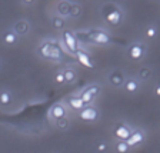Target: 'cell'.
<instances>
[{
  "label": "cell",
  "mask_w": 160,
  "mask_h": 153,
  "mask_svg": "<svg viewBox=\"0 0 160 153\" xmlns=\"http://www.w3.org/2000/svg\"><path fill=\"white\" fill-rule=\"evenodd\" d=\"M39 53L46 59H52V60H60L62 59V49L57 44L52 43V42H44L42 43V46L39 47Z\"/></svg>",
  "instance_id": "1"
},
{
  "label": "cell",
  "mask_w": 160,
  "mask_h": 153,
  "mask_svg": "<svg viewBox=\"0 0 160 153\" xmlns=\"http://www.w3.org/2000/svg\"><path fill=\"white\" fill-rule=\"evenodd\" d=\"M103 14H104V17H106L107 22H109L110 24H113V26H117V24H120V22L123 20V14H122V10H120L117 6L112 4V3L104 4V7H103Z\"/></svg>",
  "instance_id": "2"
},
{
  "label": "cell",
  "mask_w": 160,
  "mask_h": 153,
  "mask_svg": "<svg viewBox=\"0 0 160 153\" xmlns=\"http://www.w3.org/2000/svg\"><path fill=\"white\" fill-rule=\"evenodd\" d=\"M87 39L96 44H109L112 42L110 34H107L103 30H92L89 33V36H87Z\"/></svg>",
  "instance_id": "3"
},
{
  "label": "cell",
  "mask_w": 160,
  "mask_h": 153,
  "mask_svg": "<svg viewBox=\"0 0 160 153\" xmlns=\"http://www.w3.org/2000/svg\"><path fill=\"white\" fill-rule=\"evenodd\" d=\"M100 92V87L97 86V84H92V86L86 87V89L80 93V99H82V102L84 103V106H90V103L93 102V99L97 96V93Z\"/></svg>",
  "instance_id": "4"
},
{
  "label": "cell",
  "mask_w": 160,
  "mask_h": 153,
  "mask_svg": "<svg viewBox=\"0 0 160 153\" xmlns=\"http://www.w3.org/2000/svg\"><path fill=\"white\" fill-rule=\"evenodd\" d=\"M63 40H64V44H66L67 49H69V52L76 53L77 50H80V46H79V43H77L76 36H74L72 32L64 30V32H63Z\"/></svg>",
  "instance_id": "5"
},
{
  "label": "cell",
  "mask_w": 160,
  "mask_h": 153,
  "mask_svg": "<svg viewBox=\"0 0 160 153\" xmlns=\"http://www.w3.org/2000/svg\"><path fill=\"white\" fill-rule=\"evenodd\" d=\"M80 119L86 120V122H94L99 117V110L93 106H86L80 110Z\"/></svg>",
  "instance_id": "6"
},
{
  "label": "cell",
  "mask_w": 160,
  "mask_h": 153,
  "mask_svg": "<svg viewBox=\"0 0 160 153\" xmlns=\"http://www.w3.org/2000/svg\"><path fill=\"white\" fill-rule=\"evenodd\" d=\"M144 52H146V46L143 43H133L129 47V56L133 60H140L144 56Z\"/></svg>",
  "instance_id": "7"
},
{
  "label": "cell",
  "mask_w": 160,
  "mask_h": 153,
  "mask_svg": "<svg viewBox=\"0 0 160 153\" xmlns=\"http://www.w3.org/2000/svg\"><path fill=\"white\" fill-rule=\"evenodd\" d=\"M144 140V135L140 132V130H134L133 133H130V136L127 137L124 142H126V145L129 147H132V146H136V145H139V143H142Z\"/></svg>",
  "instance_id": "8"
},
{
  "label": "cell",
  "mask_w": 160,
  "mask_h": 153,
  "mask_svg": "<svg viewBox=\"0 0 160 153\" xmlns=\"http://www.w3.org/2000/svg\"><path fill=\"white\" fill-rule=\"evenodd\" d=\"M50 115H52V117L53 119H62V117H66V109H64V106L62 103H56L52 106V109H50Z\"/></svg>",
  "instance_id": "9"
},
{
  "label": "cell",
  "mask_w": 160,
  "mask_h": 153,
  "mask_svg": "<svg viewBox=\"0 0 160 153\" xmlns=\"http://www.w3.org/2000/svg\"><path fill=\"white\" fill-rule=\"evenodd\" d=\"M109 83L112 84V86H122V84H124V76L120 72H112V73L109 74Z\"/></svg>",
  "instance_id": "10"
},
{
  "label": "cell",
  "mask_w": 160,
  "mask_h": 153,
  "mask_svg": "<svg viewBox=\"0 0 160 153\" xmlns=\"http://www.w3.org/2000/svg\"><path fill=\"white\" fill-rule=\"evenodd\" d=\"M14 33L17 34V36H23V34H26L27 32H29V22L27 20H17L16 23H14Z\"/></svg>",
  "instance_id": "11"
},
{
  "label": "cell",
  "mask_w": 160,
  "mask_h": 153,
  "mask_svg": "<svg viewBox=\"0 0 160 153\" xmlns=\"http://www.w3.org/2000/svg\"><path fill=\"white\" fill-rule=\"evenodd\" d=\"M74 54H76V57H77V60H79L80 64H83V66H86V67H93V62L90 60L89 54H87L86 52H83V50H77Z\"/></svg>",
  "instance_id": "12"
},
{
  "label": "cell",
  "mask_w": 160,
  "mask_h": 153,
  "mask_svg": "<svg viewBox=\"0 0 160 153\" xmlns=\"http://www.w3.org/2000/svg\"><path fill=\"white\" fill-rule=\"evenodd\" d=\"M114 135L119 137L120 140H126L130 136V130L129 127H126L124 125H117L116 129H114Z\"/></svg>",
  "instance_id": "13"
},
{
  "label": "cell",
  "mask_w": 160,
  "mask_h": 153,
  "mask_svg": "<svg viewBox=\"0 0 160 153\" xmlns=\"http://www.w3.org/2000/svg\"><path fill=\"white\" fill-rule=\"evenodd\" d=\"M67 103H69V106L74 110H82L83 107H86L79 96H70L69 99H67Z\"/></svg>",
  "instance_id": "14"
},
{
  "label": "cell",
  "mask_w": 160,
  "mask_h": 153,
  "mask_svg": "<svg viewBox=\"0 0 160 153\" xmlns=\"http://www.w3.org/2000/svg\"><path fill=\"white\" fill-rule=\"evenodd\" d=\"M69 10H70V3L69 2H59L57 3V13H59V17H63V16H69Z\"/></svg>",
  "instance_id": "15"
},
{
  "label": "cell",
  "mask_w": 160,
  "mask_h": 153,
  "mask_svg": "<svg viewBox=\"0 0 160 153\" xmlns=\"http://www.w3.org/2000/svg\"><path fill=\"white\" fill-rule=\"evenodd\" d=\"M63 76H64V83H74L77 79V73L74 69L63 70Z\"/></svg>",
  "instance_id": "16"
},
{
  "label": "cell",
  "mask_w": 160,
  "mask_h": 153,
  "mask_svg": "<svg viewBox=\"0 0 160 153\" xmlns=\"http://www.w3.org/2000/svg\"><path fill=\"white\" fill-rule=\"evenodd\" d=\"M3 42L6 44H9V46H12V44H14L17 42V34L14 33L13 30H7L3 34Z\"/></svg>",
  "instance_id": "17"
},
{
  "label": "cell",
  "mask_w": 160,
  "mask_h": 153,
  "mask_svg": "<svg viewBox=\"0 0 160 153\" xmlns=\"http://www.w3.org/2000/svg\"><path fill=\"white\" fill-rule=\"evenodd\" d=\"M124 87H126L127 92H130V93H134V92H137V89H139V83H137L136 79H129V80H126Z\"/></svg>",
  "instance_id": "18"
},
{
  "label": "cell",
  "mask_w": 160,
  "mask_h": 153,
  "mask_svg": "<svg viewBox=\"0 0 160 153\" xmlns=\"http://www.w3.org/2000/svg\"><path fill=\"white\" fill-rule=\"evenodd\" d=\"M52 24H53V27L56 30H63L64 27H66V22H64L63 17H59V16H54L53 19H52Z\"/></svg>",
  "instance_id": "19"
},
{
  "label": "cell",
  "mask_w": 160,
  "mask_h": 153,
  "mask_svg": "<svg viewBox=\"0 0 160 153\" xmlns=\"http://www.w3.org/2000/svg\"><path fill=\"white\" fill-rule=\"evenodd\" d=\"M152 74H153V72H152V69H149V67H142V69L139 70V79L140 80H149L150 77H152Z\"/></svg>",
  "instance_id": "20"
},
{
  "label": "cell",
  "mask_w": 160,
  "mask_h": 153,
  "mask_svg": "<svg viewBox=\"0 0 160 153\" xmlns=\"http://www.w3.org/2000/svg\"><path fill=\"white\" fill-rule=\"evenodd\" d=\"M82 14V7L77 3H70V10H69V16L79 17Z\"/></svg>",
  "instance_id": "21"
},
{
  "label": "cell",
  "mask_w": 160,
  "mask_h": 153,
  "mask_svg": "<svg viewBox=\"0 0 160 153\" xmlns=\"http://www.w3.org/2000/svg\"><path fill=\"white\" fill-rule=\"evenodd\" d=\"M12 102V93L9 90H3L0 92V103L2 105H9Z\"/></svg>",
  "instance_id": "22"
},
{
  "label": "cell",
  "mask_w": 160,
  "mask_h": 153,
  "mask_svg": "<svg viewBox=\"0 0 160 153\" xmlns=\"http://www.w3.org/2000/svg\"><path fill=\"white\" fill-rule=\"evenodd\" d=\"M56 126H57V129H60V130H67L70 126V122L67 117H62V119L56 120Z\"/></svg>",
  "instance_id": "23"
},
{
  "label": "cell",
  "mask_w": 160,
  "mask_h": 153,
  "mask_svg": "<svg viewBox=\"0 0 160 153\" xmlns=\"http://www.w3.org/2000/svg\"><path fill=\"white\" fill-rule=\"evenodd\" d=\"M129 149H130V147L126 145V142H124V140H119V142L116 143V150L119 153H127V152H129Z\"/></svg>",
  "instance_id": "24"
},
{
  "label": "cell",
  "mask_w": 160,
  "mask_h": 153,
  "mask_svg": "<svg viewBox=\"0 0 160 153\" xmlns=\"http://www.w3.org/2000/svg\"><path fill=\"white\" fill-rule=\"evenodd\" d=\"M54 80H56L59 84H63L64 83V76H63V72H57L56 76H54Z\"/></svg>",
  "instance_id": "25"
},
{
  "label": "cell",
  "mask_w": 160,
  "mask_h": 153,
  "mask_svg": "<svg viewBox=\"0 0 160 153\" xmlns=\"http://www.w3.org/2000/svg\"><path fill=\"white\" fill-rule=\"evenodd\" d=\"M146 34L149 37H154L156 36V29H154L153 26H150V27H147V30H146Z\"/></svg>",
  "instance_id": "26"
},
{
  "label": "cell",
  "mask_w": 160,
  "mask_h": 153,
  "mask_svg": "<svg viewBox=\"0 0 160 153\" xmlns=\"http://www.w3.org/2000/svg\"><path fill=\"white\" fill-rule=\"evenodd\" d=\"M106 149H107L106 143H99L97 145V150H99V152H106Z\"/></svg>",
  "instance_id": "27"
},
{
  "label": "cell",
  "mask_w": 160,
  "mask_h": 153,
  "mask_svg": "<svg viewBox=\"0 0 160 153\" xmlns=\"http://www.w3.org/2000/svg\"><path fill=\"white\" fill-rule=\"evenodd\" d=\"M22 4L23 6H33V4H36L34 2H22Z\"/></svg>",
  "instance_id": "28"
},
{
  "label": "cell",
  "mask_w": 160,
  "mask_h": 153,
  "mask_svg": "<svg viewBox=\"0 0 160 153\" xmlns=\"http://www.w3.org/2000/svg\"><path fill=\"white\" fill-rule=\"evenodd\" d=\"M0 67H2V62H0Z\"/></svg>",
  "instance_id": "29"
}]
</instances>
